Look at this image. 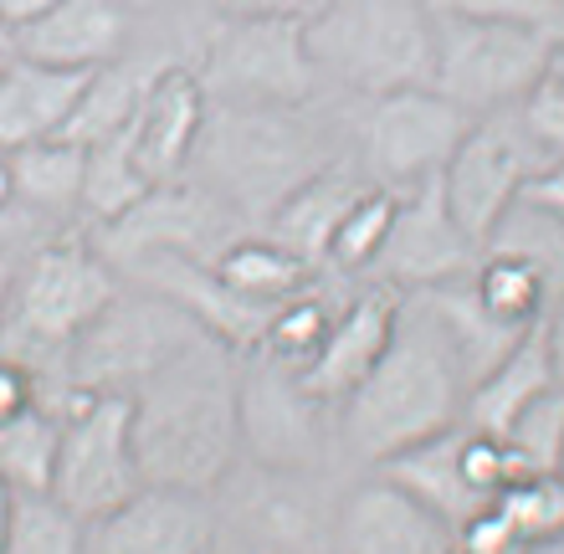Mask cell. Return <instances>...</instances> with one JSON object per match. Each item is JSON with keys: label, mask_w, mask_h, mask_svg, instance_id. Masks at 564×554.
Segmentation results:
<instances>
[{"label": "cell", "mask_w": 564, "mask_h": 554, "mask_svg": "<svg viewBox=\"0 0 564 554\" xmlns=\"http://www.w3.org/2000/svg\"><path fill=\"white\" fill-rule=\"evenodd\" d=\"M134 452L144 482L216 493L241 463L237 349L195 334L134 390Z\"/></svg>", "instance_id": "cell-1"}, {"label": "cell", "mask_w": 564, "mask_h": 554, "mask_svg": "<svg viewBox=\"0 0 564 554\" xmlns=\"http://www.w3.org/2000/svg\"><path fill=\"white\" fill-rule=\"evenodd\" d=\"M462 401H467V370L457 345L446 339L431 303L421 293H405L386 355L339 401V436L359 463L380 467L395 452L416 447L446 426H462Z\"/></svg>", "instance_id": "cell-2"}, {"label": "cell", "mask_w": 564, "mask_h": 554, "mask_svg": "<svg viewBox=\"0 0 564 554\" xmlns=\"http://www.w3.org/2000/svg\"><path fill=\"white\" fill-rule=\"evenodd\" d=\"M308 108V104H303ZM303 108H226L206 104L195 160L200 181L241 221H262L297 191V185L334 165L324 134Z\"/></svg>", "instance_id": "cell-3"}, {"label": "cell", "mask_w": 564, "mask_h": 554, "mask_svg": "<svg viewBox=\"0 0 564 554\" xmlns=\"http://www.w3.org/2000/svg\"><path fill=\"white\" fill-rule=\"evenodd\" d=\"M119 298V272L93 241L52 237L11 262L0 303V360L26 365L42 385L46 370L83 339L93 318Z\"/></svg>", "instance_id": "cell-4"}, {"label": "cell", "mask_w": 564, "mask_h": 554, "mask_svg": "<svg viewBox=\"0 0 564 554\" xmlns=\"http://www.w3.org/2000/svg\"><path fill=\"white\" fill-rule=\"evenodd\" d=\"M318 83L380 98L431 88L436 73V11L426 0H324L303 21Z\"/></svg>", "instance_id": "cell-5"}, {"label": "cell", "mask_w": 564, "mask_h": 554, "mask_svg": "<svg viewBox=\"0 0 564 554\" xmlns=\"http://www.w3.org/2000/svg\"><path fill=\"white\" fill-rule=\"evenodd\" d=\"M560 31L529 21H482V15H436V73L431 88L462 113L488 119L519 108L550 77Z\"/></svg>", "instance_id": "cell-6"}, {"label": "cell", "mask_w": 564, "mask_h": 554, "mask_svg": "<svg viewBox=\"0 0 564 554\" xmlns=\"http://www.w3.org/2000/svg\"><path fill=\"white\" fill-rule=\"evenodd\" d=\"M195 77L226 108H303L318 93L303 21L282 15H210Z\"/></svg>", "instance_id": "cell-7"}, {"label": "cell", "mask_w": 564, "mask_h": 554, "mask_svg": "<svg viewBox=\"0 0 564 554\" xmlns=\"http://www.w3.org/2000/svg\"><path fill=\"white\" fill-rule=\"evenodd\" d=\"M195 334L206 329L191 314H180L170 298H160V293H149V287L119 293L83 329V339L57 360L52 401H62V395H98V390L134 395L164 360H175L180 349L191 345Z\"/></svg>", "instance_id": "cell-8"}, {"label": "cell", "mask_w": 564, "mask_h": 554, "mask_svg": "<svg viewBox=\"0 0 564 554\" xmlns=\"http://www.w3.org/2000/svg\"><path fill=\"white\" fill-rule=\"evenodd\" d=\"M62 421L57 478L52 493L77 513V519H104L129 493L144 488L134 452V395L123 390H98V395H62L52 401Z\"/></svg>", "instance_id": "cell-9"}, {"label": "cell", "mask_w": 564, "mask_h": 554, "mask_svg": "<svg viewBox=\"0 0 564 554\" xmlns=\"http://www.w3.org/2000/svg\"><path fill=\"white\" fill-rule=\"evenodd\" d=\"M473 123V113H462L436 88L380 93V98H365L355 119V160L375 185L411 191L442 175Z\"/></svg>", "instance_id": "cell-10"}, {"label": "cell", "mask_w": 564, "mask_h": 554, "mask_svg": "<svg viewBox=\"0 0 564 554\" xmlns=\"http://www.w3.org/2000/svg\"><path fill=\"white\" fill-rule=\"evenodd\" d=\"M334 405L318 401L293 365L252 349V365L241 370V457L278 472H313L328 452V421Z\"/></svg>", "instance_id": "cell-11"}, {"label": "cell", "mask_w": 564, "mask_h": 554, "mask_svg": "<svg viewBox=\"0 0 564 554\" xmlns=\"http://www.w3.org/2000/svg\"><path fill=\"white\" fill-rule=\"evenodd\" d=\"M539 170H550V160L534 150L519 113L508 108V113H488L467 129V139L457 144V154L446 160L436 181H442V195L457 226L482 247V237L503 221V210L529 191Z\"/></svg>", "instance_id": "cell-12"}, {"label": "cell", "mask_w": 564, "mask_h": 554, "mask_svg": "<svg viewBox=\"0 0 564 554\" xmlns=\"http://www.w3.org/2000/svg\"><path fill=\"white\" fill-rule=\"evenodd\" d=\"M241 237V216L226 210L206 185L191 181H170L129 206L119 221L98 226V252L108 262H139L154 252H175V257H195V262H216V257Z\"/></svg>", "instance_id": "cell-13"}, {"label": "cell", "mask_w": 564, "mask_h": 554, "mask_svg": "<svg viewBox=\"0 0 564 554\" xmlns=\"http://www.w3.org/2000/svg\"><path fill=\"white\" fill-rule=\"evenodd\" d=\"M477 262V241L467 237L442 195V181H421L401 191L395 221L386 231V247L375 252L370 283L395 287V293H426V287L457 283Z\"/></svg>", "instance_id": "cell-14"}, {"label": "cell", "mask_w": 564, "mask_h": 554, "mask_svg": "<svg viewBox=\"0 0 564 554\" xmlns=\"http://www.w3.org/2000/svg\"><path fill=\"white\" fill-rule=\"evenodd\" d=\"M328 529H334V503H324L313 472H278L257 463L247 488L231 493L221 513V534L262 554H328Z\"/></svg>", "instance_id": "cell-15"}, {"label": "cell", "mask_w": 564, "mask_h": 554, "mask_svg": "<svg viewBox=\"0 0 564 554\" xmlns=\"http://www.w3.org/2000/svg\"><path fill=\"white\" fill-rule=\"evenodd\" d=\"M221 534L216 493L144 482L113 513L88 524V554H206Z\"/></svg>", "instance_id": "cell-16"}, {"label": "cell", "mask_w": 564, "mask_h": 554, "mask_svg": "<svg viewBox=\"0 0 564 554\" xmlns=\"http://www.w3.org/2000/svg\"><path fill=\"white\" fill-rule=\"evenodd\" d=\"M457 529L442 513H431L416 493H405L395 478L375 472L359 478L334 503L328 554H452Z\"/></svg>", "instance_id": "cell-17"}, {"label": "cell", "mask_w": 564, "mask_h": 554, "mask_svg": "<svg viewBox=\"0 0 564 554\" xmlns=\"http://www.w3.org/2000/svg\"><path fill=\"white\" fill-rule=\"evenodd\" d=\"M200 123H206V88H200L195 67H160L123 129L139 175L149 185L185 181L195 144H200Z\"/></svg>", "instance_id": "cell-18"}, {"label": "cell", "mask_w": 564, "mask_h": 554, "mask_svg": "<svg viewBox=\"0 0 564 554\" xmlns=\"http://www.w3.org/2000/svg\"><path fill=\"white\" fill-rule=\"evenodd\" d=\"M134 42V11L119 0H57L46 15L15 31V52L67 73H98Z\"/></svg>", "instance_id": "cell-19"}, {"label": "cell", "mask_w": 564, "mask_h": 554, "mask_svg": "<svg viewBox=\"0 0 564 554\" xmlns=\"http://www.w3.org/2000/svg\"><path fill=\"white\" fill-rule=\"evenodd\" d=\"M401 298L405 293L380 287V283L355 293V298L334 314V329H328V339L318 345V355L297 370V380H303L318 401L339 405L344 395L375 370V360L386 355L390 334H395V318H401Z\"/></svg>", "instance_id": "cell-20"}, {"label": "cell", "mask_w": 564, "mask_h": 554, "mask_svg": "<svg viewBox=\"0 0 564 554\" xmlns=\"http://www.w3.org/2000/svg\"><path fill=\"white\" fill-rule=\"evenodd\" d=\"M370 185L375 181L359 170V160H334V165H324L318 175H308V181L272 210L268 237L282 241L293 257H303L308 268H324L328 241H334V231H339L344 210L355 206Z\"/></svg>", "instance_id": "cell-21"}, {"label": "cell", "mask_w": 564, "mask_h": 554, "mask_svg": "<svg viewBox=\"0 0 564 554\" xmlns=\"http://www.w3.org/2000/svg\"><path fill=\"white\" fill-rule=\"evenodd\" d=\"M83 88H88V73H67V67L15 57L0 73V150L57 139L67 129V119H73Z\"/></svg>", "instance_id": "cell-22"}, {"label": "cell", "mask_w": 564, "mask_h": 554, "mask_svg": "<svg viewBox=\"0 0 564 554\" xmlns=\"http://www.w3.org/2000/svg\"><path fill=\"white\" fill-rule=\"evenodd\" d=\"M544 324V318H539ZM523 329L513 339L503 360L492 365L488 374H477L467 385V401H462V426L473 432H488V436H503V426L519 416L529 401H539L544 390L554 385L550 374V355H544V329Z\"/></svg>", "instance_id": "cell-23"}, {"label": "cell", "mask_w": 564, "mask_h": 554, "mask_svg": "<svg viewBox=\"0 0 564 554\" xmlns=\"http://www.w3.org/2000/svg\"><path fill=\"white\" fill-rule=\"evenodd\" d=\"M462 432H467V426H446V432L426 436V442H416V447H405L380 463L386 478H395L405 493H416L421 503H426L431 513H442L452 529H457L462 519H473L477 509H488L482 493L467 482V467H462Z\"/></svg>", "instance_id": "cell-24"}, {"label": "cell", "mask_w": 564, "mask_h": 554, "mask_svg": "<svg viewBox=\"0 0 564 554\" xmlns=\"http://www.w3.org/2000/svg\"><path fill=\"white\" fill-rule=\"evenodd\" d=\"M6 165H11V200L26 210V216L77 210V200H83L88 150L73 144V139H42V144L6 150Z\"/></svg>", "instance_id": "cell-25"}, {"label": "cell", "mask_w": 564, "mask_h": 554, "mask_svg": "<svg viewBox=\"0 0 564 554\" xmlns=\"http://www.w3.org/2000/svg\"><path fill=\"white\" fill-rule=\"evenodd\" d=\"M154 73H160V67H144V62H134L129 52H123L119 62L98 67V73H88V88H83L73 119H67V129H62L57 139H73V144L88 150V144H98V139L129 129V119H134V108L149 93Z\"/></svg>", "instance_id": "cell-26"}, {"label": "cell", "mask_w": 564, "mask_h": 554, "mask_svg": "<svg viewBox=\"0 0 564 554\" xmlns=\"http://www.w3.org/2000/svg\"><path fill=\"white\" fill-rule=\"evenodd\" d=\"M216 278H221L226 287H237L241 298L252 303H268V308H278L282 298H293V293H303V287L313 283V272L303 257H293L282 241L272 237H252V231H241L231 247H226L216 262Z\"/></svg>", "instance_id": "cell-27"}, {"label": "cell", "mask_w": 564, "mask_h": 554, "mask_svg": "<svg viewBox=\"0 0 564 554\" xmlns=\"http://www.w3.org/2000/svg\"><path fill=\"white\" fill-rule=\"evenodd\" d=\"M57 447H62V421L46 401L6 416L0 421V482L11 493H52Z\"/></svg>", "instance_id": "cell-28"}, {"label": "cell", "mask_w": 564, "mask_h": 554, "mask_svg": "<svg viewBox=\"0 0 564 554\" xmlns=\"http://www.w3.org/2000/svg\"><path fill=\"white\" fill-rule=\"evenodd\" d=\"M477 252H508L523 257L529 268H539V278L550 283L554 303L564 298V216L550 206H539L529 195H519L513 206L503 210V221L492 226Z\"/></svg>", "instance_id": "cell-29"}, {"label": "cell", "mask_w": 564, "mask_h": 554, "mask_svg": "<svg viewBox=\"0 0 564 554\" xmlns=\"http://www.w3.org/2000/svg\"><path fill=\"white\" fill-rule=\"evenodd\" d=\"M477 303L488 308L498 324H513V329H529L554 308L550 283L539 278V268H529L523 257L508 252H477L473 272H467Z\"/></svg>", "instance_id": "cell-30"}, {"label": "cell", "mask_w": 564, "mask_h": 554, "mask_svg": "<svg viewBox=\"0 0 564 554\" xmlns=\"http://www.w3.org/2000/svg\"><path fill=\"white\" fill-rule=\"evenodd\" d=\"M154 185L139 175L134 154H129V134H108L98 144H88V170H83V200L77 210L93 221V231L108 221H119L129 206H139Z\"/></svg>", "instance_id": "cell-31"}, {"label": "cell", "mask_w": 564, "mask_h": 554, "mask_svg": "<svg viewBox=\"0 0 564 554\" xmlns=\"http://www.w3.org/2000/svg\"><path fill=\"white\" fill-rule=\"evenodd\" d=\"M6 554H88V519L57 493H11Z\"/></svg>", "instance_id": "cell-32"}, {"label": "cell", "mask_w": 564, "mask_h": 554, "mask_svg": "<svg viewBox=\"0 0 564 554\" xmlns=\"http://www.w3.org/2000/svg\"><path fill=\"white\" fill-rule=\"evenodd\" d=\"M492 509L508 519V529L523 540V550L539 554L564 540V482L560 472H523L492 498Z\"/></svg>", "instance_id": "cell-33"}, {"label": "cell", "mask_w": 564, "mask_h": 554, "mask_svg": "<svg viewBox=\"0 0 564 554\" xmlns=\"http://www.w3.org/2000/svg\"><path fill=\"white\" fill-rule=\"evenodd\" d=\"M334 314H339V308H328V298L313 293V283H308L303 293L282 298L268 314V329H262V345L257 349L282 365H293V370H303V365L318 355V345L328 339V329H334Z\"/></svg>", "instance_id": "cell-34"}, {"label": "cell", "mask_w": 564, "mask_h": 554, "mask_svg": "<svg viewBox=\"0 0 564 554\" xmlns=\"http://www.w3.org/2000/svg\"><path fill=\"white\" fill-rule=\"evenodd\" d=\"M508 447V457L519 463V472H554L564 452V390L550 385L539 401H529L519 416L503 426L498 436Z\"/></svg>", "instance_id": "cell-35"}, {"label": "cell", "mask_w": 564, "mask_h": 554, "mask_svg": "<svg viewBox=\"0 0 564 554\" xmlns=\"http://www.w3.org/2000/svg\"><path fill=\"white\" fill-rule=\"evenodd\" d=\"M395 200L401 191H386V185H370V191L359 195L355 206L344 210L339 231L328 241V262L339 272H365L375 262V252L386 247V231L395 221Z\"/></svg>", "instance_id": "cell-36"}, {"label": "cell", "mask_w": 564, "mask_h": 554, "mask_svg": "<svg viewBox=\"0 0 564 554\" xmlns=\"http://www.w3.org/2000/svg\"><path fill=\"white\" fill-rule=\"evenodd\" d=\"M513 113H519L523 134L534 139V150L544 154L550 165H564V83L544 77Z\"/></svg>", "instance_id": "cell-37"}, {"label": "cell", "mask_w": 564, "mask_h": 554, "mask_svg": "<svg viewBox=\"0 0 564 554\" xmlns=\"http://www.w3.org/2000/svg\"><path fill=\"white\" fill-rule=\"evenodd\" d=\"M436 15H482V21H529V26L564 31L560 0H426Z\"/></svg>", "instance_id": "cell-38"}, {"label": "cell", "mask_w": 564, "mask_h": 554, "mask_svg": "<svg viewBox=\"0 0 564 554\" xmlns=\"http://www.w3.org/2000/svg\"><path fill=\"white\" fill-rule=\"evenodd\" d=\"M457 554H529L523 540L508 529V519L498 509H477L473 519L457 524Z\"/></svg>", "instance_id": "cell-39"}, {"label": "cell", "mask_w": 564, "mask_h": 554, "mask_svg": "<svg viewBox=\"0 0 564 554\" xmlns=\"http://www.w3.org/2000/svg\"><path fill=\"white\" fill-rule=\"evenodd\" d=\"M324 0H206L210 15H282V21H308Z\"/></svg>", "instance_id": "cell-40"}, {"label": "cell", "mask_w": 564, "mask_h": 554, "mask_svg": "<svg viewBox=\"0 0 564 554\" xmlns=\"http://www.w3.org/2000/svg\"><path fill=\"white\" fill-rule=\"evenodd\" d=\"M36 401H42L36 374L15 360H0V421L15 416V411H26V405H36Z\"/></svg>", "instance_id": "cell-41"}, {"label": "cell", "mask_w": 564, "mask_h": 554, "mask_svg": "<svg viewBox=\"0 0 564 554\" xmlns=\"http://www.w3.org/2000/svg\"><path fill=\"white\" fill-rule=\"evenodd\" d=\"M544 355H550V374H554V385L564 390V298L554 303L550 314H544Z\"/></svg>", "instance_id": "cell-42"}, {"label": "cell", "mask_w": 564, "mask_h": 554, "mask_svg": "<svg viewBox=\"0 0 564 554\" xmlns=\"http://www.w3.org/2000/svg\"><path fill=\"white\" fill-rule=\"evenodd\" d=\"M52 6H57V0H0V21H6L11 31H21L26 21H36V15L52 11Z\"/></svg>", "instance_id": "cell-43"}, {"label": "cell", "mask_w": 564, "mask_h": 554, "mask_svg": "<svg viewBox=\"0 0 564 554\" xmlns=\"http://www.w3.org/2000/svg\"><path fill=\"white\" fill-rule=\"evenodd\" d=\"M21 231H26V210H21V206H0V262H6V257H15Z\"/></svg>", "instance_id": "cell-44"}, {"label": "cell", "mask_w": 564, "mask_h": 554, "mask_svg": "<svg viewBox=\"0 0 564 554\" xmlns=\"http://www.w3.org/2000/svg\"><path fill=\"white\" fill-rule=\"evenodd\" d=\"M15 57H21V52H15V31L6 26V21H0V73H6V67H11Z\"/></svg>", "instance_id": "cell-45"}, {"label": "cell", "mask_w": 564, "mask_h": 554, "mask_svg": "<svg viewBox=\"0 0 564 554\" xmlns=\"http://www.w3.org/2000/svg\"><path fill=\"white\" fill-rule=\"evenodd\" d=\"M206 554H262V550H252V544H241V540H231V534H216V544H210Z\"/></svg>", "instance_id": "cell-46"}, {"label": "cell", "mask_w": 564, "mask_h": 554, "mask_svg": "<svg viewBox=\"0 0 564 554\" xmlns=\"http://www.w3.org/2000/svg\"><path fill=\"white\" fill-rule=\"evenodd\" d=\"M550 77L554 83H564V31L554 36V52H550Z\"/></svg>", "instance_id": "cell-47"}, {"label": "cell", "mask_w": 564, "mask_h": 554, "mask_svg": "<svg viewBox=\"0 0 564 554\" xmlns=\"http://www.w3.org/2000/svg\"><path fill=\"white\" fill-rule=\"evenodd\" d=\"M6 524H11V488L0 482V554H6Z\"/></svg>", "instance_id": "cell-48"}, {"label": "cell", "mask_w": 564, "mask_h": 554, "mask_svg": "<svg viewBox=\"0 0 564 554\" xmlns=\"http://www.w3.org/2000/svg\"><path fill=\"white\" fill-rule=\"evenodd\" d=\"M0 206H15V200H11V165H6V150H0Z\"/></svg>", "instance_id": "cell-49"}, {"label": "cell", "mask_w": 564, "mask_h": 554, "mask_svg": "<svg viewBox=\"0 0 564 554\" xmlns=\"http://www.w3.org/2000/svg\"><path fill=\"white\" fill-rule=\"evenodd\" d=\"M119 6H129V11H164V6H175V0H119Z\"/></svg>", "instance_id": "cell-50"}, {"label": "cell", "mask_w": 564, "mask_h": 554, "mask_svg": "<svg viewBox=\"0 0 564 554\" xmlns=\"http://www.w3.org/2000/svg\"><path fill=\"white\" fill-rule=\"evenodd\" d=\"M11 262H15V257H6V262H0V303H6V283H11Z\"/></svg>", "instance_id": "cell-51"}, {"label": "cell", "mask_w": 564, "mask_h": 554, "mask_svg": "<svg viewBox=\"0 0 564 554\" xmlns=\"http://www.w3.org/2000/svg\"><path fill=\"white\" fill-rule=\"evenodd\" d=\"M554 472H560V482H564V452H560V467H554Z\"/></svg>", "instance_id": "cell-52"}, {"label": "cell", "mask_w": 564, "mask_h": 554, "mask_svg": "<svg viewBox=\"0 0 564 554\" xmlns=\"http://www.w3.org/2000/svg\"><path fill=\"white\" fill-rule=\"evenodd\" d=\"M452 554H457V550H452Z\"/></svg>", "instance_id": "cell-53"}, {"label": "cell", "mask_w": 564, "mask_h": 554, "mask_svg": "<svg viewBox=\"0 0 564 554\" xmlns=\"http://www.w3.org/2000/svg\"><path fill=\"white\" fill-rule=\"evenodd\" d=\"M560 6H564V0H560Z\"/></svg>", "instance_id": "cell-54"}]
</instances>
